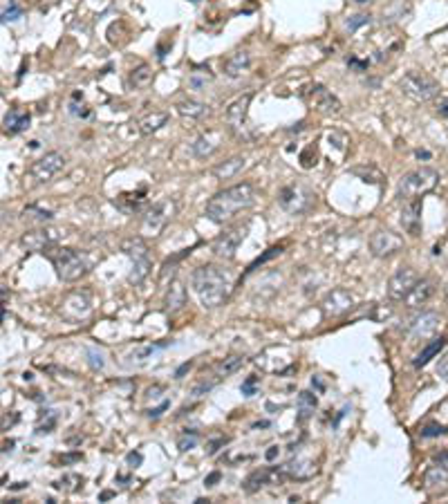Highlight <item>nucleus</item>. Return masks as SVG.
Here are the masks:
<instances>
[{"instance_id": "nucleus-1", "label": "nucleus", "mask_w": 448, "mask_h": 504, "mask_svg": "<svg viewBox=\"0 0 448 504\" xmlns=\"http://www.w3.org/2000/svg\"><path fill=\"white\" fill-rule=\"evenodd\" d=\"M191 287H193L195 296L200 298L202 307L216 309L224 300L229 298L233 287V276L229 269L218 265H202L191 276Z\"/></svg>"}, {"instance_id": "nucleus-2", "label": "nucleus", "mask_w": 448, "mask_h": 504, "mask_svg": "<svg viewBox=\"0 0 448 504\" xmlns=\"http://www.w3.org/2000/svg\"><path fill=\"white\" fill-rule=\"evenodd\" d=\"M253 202H255L253 186L247 184V181H242V184L229 186V188L216 193V195L207 202L204 213L211 222L224 224V222H231L238 213L251 209Z\"/></svg>"}, {"instance_id": "nucleus-3", "label": "nucleus", "mask_w": 448, "mask_h": 504, "mask_svg": "<svg viewBox=\"0 0 448 504\" xmlns=\"http://www.w3.org/2000/svg\"><path fill=\"white\" fill-rule=\"evenodd\" d=\"M43 255L52 262V267L57 269V276L63 283H77L88 274L90 265L85 260V255L77 249H70V246H50V249L43 251Z\"/></svg>"}, {"instance_id": "nucleus-4", "label": "nucleus", "mask_w": 448, "mask_h": 504, "mask_svg": "<svg viewBox=\"0 0 448 504\" xmlns=\"http://www.w3.org/2000/svg\"><path fill=\"white\" fill-rule=\"evenodd\" d=\"M437 184H440V173L435 168L421 166L417 170H410L401 179L397 186V195L401 200H421L426 193H431Z\"/></svg>"}, {"instance_id": "nucleus-5", "label": "nucleus", "mask_w": 448, "mask_h": 504, "mask_svg": "<svg viewBox=\"0 0 448 504\" xmlns=\"http://www.w3.org/2000/svg\"><path fill=\"white\" fill-rule=\"evenodd\" d=\"M119 249L130 258L133 269L128 274V281L133 285H142L148 274L153 269V260H151V251H148V244L142 235H135V238H126L121 240Z\"/></svg>"}, {"instance_id": "nucleus-6", "label": "nucleus", "mask_w": 448, "mask_h": 504, "mask_svg": "<svg viewBox=\"0 0 448 504\" xmlns=\"http://www.w3.org/2000/svg\"><path fill=\"white\" fill-rule=\"evenodd\" d=\"M251 99H253V92L242 94V96H238V99L229 105L227 112H224L231 133L236 135L238 139H242V142H251V139L258 137V131H255V126L249 119V103H251Z\"/></svg>"}, {"instance_id": "nucleus-7", "label": "nucleus", "mask_w": 448, "mask_h": 504, "mask_svg": "<svg viewBox=\"0 0 448 504\" xmlns=\"http://www.w3.org/2000/svg\"><path fill=\"white\" fill-rule=\"evenodd\" d=\"M399 88L403 94L419 103L433 101L435 96L440 94V83H437L433 77H428L426 72H417V70H410L403 74L399 81Z\"/></svg>"}, {"instance_id": "nucleus-8", "label": "nucleus", "mask_w": 448, "mask_h": 504, "mask_svg": "<svg viewBox=\"0 0 448 504\" xmlns=\"http://www.w3.org/2000/svg\"><path fill=\"white\" fill-rule=\"evenodd\" d=\"M278 205L292 216H301L316 205V195L305 184H287L278 193Z\"/></svg>"}, {"instance_id": "nucleus-9", "label": "nucleus", "mask_w": 448, "mask_h": 504, "mask_svg": "<svg viewBox=\"0 0 448 504\" xmlns=\"http://www.w3.org/2000/svg\"><path fill=\"white\" fill-rule=\"evenodd\" d=\"M175 216V202L173 200H162L153 205L144 213V220H142V233L144 235H153L157 238L159 233L166 229V224L173 220Z\"/></svg>"}, {"instance_id": "nucleus-10", "label": "nucleus", "mask_w": 448, "mask_h": 504, "mask_svg": "<svg viewBox=\"0 0 448 504\" xmlns=\"http://www.w3.org/2000/svg\"><path fill=\"white\" fill-rule=\"evenodd\" d=\"M442 316L437 314V312H421L417 314L415 318L408 320V325H406V336L410 343H417V341H428V339H435L437 334H440V329H442Z\"/></svg>"}, {"instance_id": "nucleus-11", "label": "nucleus", "mask_w": 448, "mask_h": 504, "mask_svg": "<svg viewBox=\"0 0 448 504\" xmlns=\"http://www.w3.org/2000/svg\"><path fill=\"white\" fill-rule=\"evenodd\" d=\"M247 233H249V222H240V224H236V227L222 231L218 238L213 240V253H216L218 258H224V260L236 258L238 246L242 244L244 238H247Z\"/></svg>"}, {"instance_id": "nucleus-12", "label": "nucleus", "mask_w": 448, "mask_h": 504, "mask_svg": "<svg viewBox=\"0 0 448 504\" xmlns=\"http://www.w3.org/2000/svg\"><path fill=\"white\" fill-rule=\"evenodd\" d=\"M92 312V300L88 292H70L68 296H63L59 305L61 318H66L68 323H81L90 316Z\"/></svg>"}, {"instance_id": "nucleus-13", "label": "nucleus", "mask_w": 448, "mask_h": 504, "mask_svg": "<svg viewBox=\"0 0 448 504\" xmlns=\"http://www.w3.org/2000/svg\"><path fill=\"white\" fill-rule=\"evenodd\" d=\"M68 159L63 153H57V150H52V153H45L40 159H36L34 164L29 166V177L36 181V184H45V181L54 179L63 168H66Z\"/></svg>"}, {"instance_id": "nucleus-14", "label": "nucleus", "mask_w": 448, "mask_h": 504, "mask_svg": "<svg viewBox=\"0 0 448 504\" xmlns=\"http://www.w3.org/2000/svg\"><path fill=\"white\" fill-rule=\"evenodd\" d=\"M417 281H419V274L415 272L412 267H399L388 281V298L394 300V303L406 300L408 294L412 292V287L417 285Z\"/></svg>"}, {"instance_id": "nucleus-15", "label": "nucleus", "mask_w": 448, "mask_h": 504, "mask_svg": "<svg viewBox=\"0 0 448 504\" xmlns=\"http://www.w3.org/2000/svg\"><path fill=\"white\" fill-rule=\"evenodd\" d=\"M63 238V231L61 229H52V227H43V229H31V231H25L20 235V244L25 246L27 251H45L50 246L59 244V240Z\"/></svg>"}, {"instance_id": "nucleus-16", "label": "nucleus", "mask_w": 448, "mask_h": 504, "mask_svg": "<svg viewBox=\"0 0 448 504\" xmlns=\"http://www.w3.org/2000/svg\"><path fill=\"white\" fill-rule=\"evenodd\" d=\"M403 249V238L388 229H377L370 238V251L377 258H390L397 251Z\"/></svg>"}, {"instance_id": "nucleus-17", "label": "nucleus", "mask_w": 448, "mask_h": 504, "mask_svg": "<svg viewBox=\"0 0 448 504\" xmlns=\"http://www.w3.org/2000/svg\"><path fill=\"white\" fill-rule=\"evenodd\" d=\"M307 101L312 103V108L316 112H321L325 117H336L343 110L341 101L327 88H323V85H312V88L307 90Z\"/></svg>"}, {"instance_id": "nucleus-18", "label": "nucleus", "mask_w": 448, "mask_h": 504, "mask_svg": "<svg viewBox=\"0 0 448 504\" xmlns=\"http://www.w3.org/2000/svg\"><path fill=\"white\" fill-rule=\"evenodd\" d=\"M354 307V296H352L348 289L343 287H336L332 289L321 303V309H323V316L325 318H336V316H343L348 314L350 309Z\"/></svg>"}, {"instance_id": "nucleus-19", "label": "nucleus", "mask_w": 448, "mask_h": 504, "mask_svg": "<svg viewBox=\"0 0 448 504\" xmlns=\"http://www.w3.org/2000/svg\"><path fill=\"white\" fill-rule=\"evenodd\" d=\"M316 473H318L316 462H314V459H309V457H303V455L292 457L290 462L283 466V475L292 477V480H309V477H314Z\"/></svg>"}, {"instance_id": "nucleus-20", "label": "nucleus", "mask_w": 448, "mask_h": 504, "mask_svg": "<svg viewBox=\"0 0 448 504\" xmlns=\"http://www.w3.org/2000/svg\"><path fill=\"white\" fill-rule=\"evenodd\" d=\"M446 482H448V450L437 455L435 462L426 468V473H424V484L428 489L442 487Z\"/></svg>"}, {"instance_id": "nucleus-21", "label": "nucleus", "mask_w": 448, "mask_h": 504, "mask_svg": "<svg viewBox=\"0 0 448 504\" xmlns=\"http://www.w3.org/2000/svg\"><path fill=\"white\" fill-rule=\"evenodd\" d=\"M249 68H251V54H249V52H244V50L233 52V54H229L227 59H224V63H222V70H224V74H227L229 79L242 77V74L247 72Z\"/></svg>"}, {"instance_id": "nucleus-22", "label": "nucleus", "mask_w": 448, "mask_h": 504, "mask_svg": "<svg viewBox=\"0 0 448 504\" xmlns=\"http://www.w3.org/2000/svg\"><path fill=\"white\" fill-rule=\"evenodd\" d=\"M435 289H437V287H435V281H433V278H419L417 285L412 287V292H410L408 298H406V305L412 307V309H417V307L426 305V303H428V300L433 298Z\"/></svg>"}, {"instance_id": "nucleus-23", "label": "nucleus", "mask_w": 448, "mask_h": 504, "mask_svg": "<svg viewBox=\"0 0 448 504\" xmlns=\"http://www.w3.org/2000/svg\"><path fill=\"white\" fill-rule=\"evenodd\" d=\"M401 227L410 235H419L421 231V200H408L401 211Z\"/></svg>"}, {"instance_id": "nucleus-24", "label": "nucleus", "mask_w": 448, "mask_h": 504, "mask_svg": "<svg viewBox=\"0 0 448 504\" xmlns=\"http://www.w3.org/2000/svg\"><path fill=\"white\" fill-rule=\"evenodd\" d=\"M146 205H148L146 191L121 193V195L114 200V207H117V209H121L124 213H128V216H135V213H140Z\"/></svg>"}, {"instance_id": "nucleus-25", "label": "nucleus", "mask_w": 448, "mask_h": 504, "mask_svg": "<svg viewBox=\"0 0 448 504\" xmlns=\"http://www.w3.org/2000/svg\"><path fill=\"white\" fill-rule=\"evenodd\" d=\"M166 124H168V112H164V110L146 112L144 117L137 119V126H140L142 135H155L157 131H162Z\"/></svg>"}, {"instance_id": "nucleus-26", "label": "nucleus", "mask_w": 448, "mask_h": 504, "mask_svg": "<svg viewBox=\"0 0 448 504\" xmlns=\"http://www.w3.org/2000/svg\"><path fill=\"white\" fill-rule=\"evenodd\" d=\"M244 166H247V157H244V155H233V157L227 159V162L213 166L211 173H213V177H218V179H231V177H236Z\"/></svg>"}, {"instance_id": "nucleus-27", "label": "nucleus", "mask_w": 448, "mask_h": 504, "mask_svg": "<svg viewBox=\"0 0 448 504\" xmlns=\"http://www.w3.org/2000/svg\"><path fill=\"white\" fill-rule=\"evenodd\" d=\"M29 121H31V117L27 110H9L5 114V119H3V126H5V135H18V133H23L29 128Z\"/></svg>"}, {"instance_id": "nucleus-28", "label": "nucleus", "mask_w": 448, "mask_h": 504, "mask_svg": "<svg viewBox=\"0 0 448 504\" xmlns=\"http://www.w3.org/2000/svg\"><path fill=\"white\" fill-rule=\"evenodd\" d=\"M177 112L184 117V119H191V121H200V119H204V117L211 112L209 110V105L207 103H202V101H195V99H184V101H179L177 105Z\"/></svg>"}, {"instance_id": "nucleus-29", "label": "nucleus", "mask_w": 448, "mask_h": 504, "mask_svg": "<svg viewBox=\"0 0 448 504\" xmlns=\"http://www.w3.org/2000/svg\"><path fill=\"white\" fill-rule=\"evenodd\" d=\"M164 305L168 312H177V309H182L186 305V287L179 283V281H173L166 289V298H164Z\"/></svg>"}, {"instance_id": "nucleus-30", "label": "nucleus", "mask_w": 448, "mask_h": 504, "mask_svg": "<svg viewBox=\"0 0 448 504\" xmlns=\"http://www.w3.org/2000/svg\"><path fill=\"white\" fill-rule=\"evenodd\" d=\"M446 348V336H435V339H431V343L428 346H426L419 355H417V359L412 361V366L415 368H424V366H428V363L435 359V357H440V352Z\"/></svg>"}, {"instance_id": "nucleus-31", "label": "nucleus", "mask_w": 448, "mask_h": 504, "mask_svg": "<svg viewBox=\"0 0 448 504\" xmlns=\"http://www.w3.org/2000/svg\"><path fill=\"white\" fill-rule=\"evenodd\" d=\"M218 135L216 133H207V135H200L193 144V153L197 157H211L213 153L218 150Z\"/></svg>"}, {"instance_id": "nucleus-32", "label": "nucleus", "mask_w": 448, "mask_h": 504, "mask_svg": "<svg viewBox=\"0 0 448 504\" xmlns=\"http://www.w3.org/2000/svg\"><path fill=\"white\" fill-rule=\"evenodd\" d=\"M153 81V70L151 66H146V63H142V66H137L135 70H130V74H128V85L130 88H146L148 83Z\"/></svg>"}, {"instance_id": "nucleus-33", "label": "nucleus", "mask_w": 448, "mask_h": 504, "mask_svg": "<svg viewBox=\"0 0 448 504\" xmlns=\"http://www.w3.org/2000/svg\"><path fill=\"white\" fill-rule=\"evenodd\" d=\"M274 475V470L271 468H260V470H253V473L244 480V491L247 493H255V491H260L267 482H269V477Z\"/></svg>"}, {"instance_id": "nucleus-34", "label": "nucleus", "mask_w": 448, "mask_h": 504, "mask_svg": "<svg viewBox=\"0 0 448 504\" xmlns=\"http://www.w3.org/2000/svg\"><path fill=\"white\" fill-rule=\"evenodd\" d=\"M316 396L312 394V392H301L298 394V422H307L309 417H312V413L316 410Z\"/></svg>"}, {"instance_id": "nucleus-35", "label": "nucleus", "mask_w": 448, "mask_h": 504, "mask_svg": "<svg viewBox=\"0 0 448 504\" xmlns=\"http://www.w3.org/2000/svg\"><path fill=\"white\" fill-rule=\"evenodd\" d=\"M168 346L170 343H151V346H140L130 355V359H133V363H137V366H144V363H148V359H153L155 352L164 350Z\"/></svg>"}, {"instance_id": "nucleus-36", "label": "nucleus", "mask_w": 448, "mask_h": 504, "mask_svg": "<svg viewBox=\"0 0 448 504\" xmlns=\"http://www.w3.org/2000/svg\"><path fill=\"white\" fill-rule=\"evenodd\" d=\"M213 81V74L209 68H195L193 72H191V77H188V88H193V90H204L207 88V83Z\"/></svg>"}, {"instance_id": "nucleus-37", "label": "nucleus", "mask_w": 448, "mask_h": 504, "mask_svg": "<svg viewBox=\"0 0 448 504\" xmlns=\"http://www.w3.org/2000/svg\"><path fill=\"white\" fill-rule=\"evenodd\" d=\"M244 357H240V355H231V357H227L224 359L220 366H218V372H220V377H229V374H233L236 370H240L242 366H244Z\"/></svg>"}, {"instance_id": "nucleus-38", "label": "nucleus", "mask_w": 448, "mask_h": 504, "mask_svg": "<svg viewBox=\"0 0 448 504\" xmlns=\"http://www.w3.org/2000/svg\"><path fill=\"white\" fill-rule=\"evenodd\" d=\"M352 175H359V177H364V181H370L368 177H372V184H379V181H383V175H381V170L377 168H364V166H359V168H352Z\"/></svg>"}, {"instance_id": "nucleus-39", "label": "nucleus", "mask_w": 448, "mask_h": 504, "mask_svg": "<svg viewBox=\"0 0 448 504\" xmlns=\"http://www.w3.org/2000/svg\"><path fill=\"white\" fill-rule=\"evenodd\" d=\"M85 355H88V366H90L92 370H103L105 359H103V352H101L99 348H88V352H85Z\"/></svg>"}, {"instance_id": "nucleus-40", "label": "nucleus", "mask_w": 448, "mask_h": 504, "mask_svg": "<svg viewBox=\"0 0 448 504\" xmlns=\"http://www.w3.org/2000/svg\"><path fill=\"white\" fill-rule=\"evenodd\" d=\"M23 216H25V218H34V220H38V222H47V220L54 218V216H52V211H43V209H38L36 205L25 207Z\"/></svg>"}, {"instance_id": "nucleus-41", "label": "nucleus", "mask_w": 448, "mask_h": 504, "mask_svg": "<svg viewBox=\"0 0 448 504\" xmlns=\"http://www.w3.org/2000/svg\"><path fill=\"white\" fill-rule=\"evenodd\" d=\"M20 16H23V9H20L18 3H9V7L3 9V23H14V20H18Z\"/></svg>"}, {"instance_id": "nucleus-42", "label": "nucleus", "mask_w": 448, "mask_h": 504, "mask_svg": "<svg viewBox=\"0 0 448 504\" xmlns=\"http://www.w3.org/2000/svg\"><path fill=\"white\" fill-rule=\"evenodd\" d=\"M222 377H216V379H211V381H200L197 385H195V388H193V396H195V399H197V396H202V394H207L211 388H216V385H218V381H220Z\"/></svg>"}, {"instance_id": "nucleus-43", "label": "nucleus", "mask_w": 448, "mask_h": 504, "mask_svg": "<svg viewBox=\"0 0 448 504\" xmlns=\"http://www.w3.org/2000/svg\"><path fill=\"white\" fill-rule=\"evenodd\" d=\"M440 435H448V428L440 426V424H428L421 431V437H440Z\"/></svg>"}, {"instance_id": "nucleus-44", "label": "nucleus", "mask_w": 448, "mask_h": 504, "mask_svg": "<svg viewBox=\"0 0 448 504\" xmlns=\"http://www.w3.org/2000/svg\"><path fill=\"white\" fill-rule=\"evenodd\" d=\"M368 23H370V16L359 14V16H352L348 23H345V27H348L350 31H354V29H359L361 25H368Z\"/></svg>"}, {"instance_id": "nucleus-45", "label": "nucleus", "mask_w": 448, "mask_h": 504, "mask_svg": "<svg viewBox=\"0 0 448 504\" xmlns=\"http://www.w3.org/2000/svg\"><path fill=\"white\" fill-rule=\"evenodd\" d=\"M281 251H283V246H271V249H269V251H267L264 255H260V258H258V260H255V262H253V265L249 267V272H253V269H255V267H260L262 262H267V260H269V258H274V255H278Z\"/></svg>"}, {"instance_id": "nucleus-46", "label": "nucleus", "mask_w": 448, "mask_h": 504, "mask_svg": "<svg viewBox=\"0 0 448 504\" xmlns=\"http://www.w3.org/2000/svg\"><path fill=\"white\" fill-rule=\"evenodd\" d=\"M195 444H197V433H191V437L184 435L182 439H179V444H177V446H179V450H182V453H186V450H188V448H193Z\"/></svg>"}, {"instance_id": "nucleus-47", "label": "nucleus", "mask_w": 448, "mask_h": 504, "mask_svg": "<svg viewBox=\"0 0 448 504\" xmlns=\"http://www.w3.org/2000/svg\"><path fill=\"white\" fill-rule=\"evenodd\" d=\"M437 374H440L444 381H448V350L442 355V359L437 361Z\"/></svg>"}, {"instance_id": "nucleus-48", "label": "nucleus", "mask_w": 448, "mask_h": 504, "mask_svg": "<svg viewBox=\"0 0 448 504\" xmlns=\"http://www.w3.org/2000/svg\"><path fill=\"white\" fill-rule=\"evenodd\" d=\"M255 385H258V377H249L242 383V394H247V396L255 394Z\"/></svg>"}, {"instance_id": "nucleus-49", "label": "nucleus", "mask_w": 448, "mask_h": 504, "mask_svg": "<svg viewBox=\"0 0 448 504\" xmlns=\"http://www.w3.org/2000/svg\"><path fill=\"white\" fill-rule=\"evenodd\" d=\"M168 408V401H164L162 406H159V408H155V410H151V413H148V417H159V415H162L164 410Z\"/></svg>"}, {"instance_id": "nucleus-50", "label": "nucleus", "mask_w": 448, "mask_h": 504, "mask_svg": "<svg viewBox=\"0 0 448 504\" xmlns=\"http://www.w3.org/2000/svg\"><path fill=\"white\" fill-rule=\"evenodd\" d=\"M440 114H442L444 119L448 121V99H444V101H442V105H440Z\"/></svg>"}, {"instance_id": "nucleus-51", "label": "nucleus", "mask_w": 448, "mask_h": 504, "mask_svg": "<svg viewBox=\"0 0 448 504\" xmlns=\"http://www.w3.org/2000/svg\"><path fill=\"white\" fill-rule=\"evenodd\" d=\"M128 462H130V464H140V462H142V455H140V453H130V455H128Z\"/></svg>"}, {"instance_id": "nucleus-52", "label": "nucleus", "mask_w": 448, "mask_h": 504, "mask_svg": "<svg viewBox=\"0 0 448 504\" xmlns=\"http://www.w3.org/2000/svg\"><path fill=\"white\" fill-rule=\"evenodd\" d=\"M276 455H278V446H271L269 450H267V459H274Z\"/></svg>"}, {"instance_id": "nucleus-53", "label": "nucleus", "mask_w": 448, "mask_h": 504, "mask_svg": "<svg viewBox=\"0 0 448 504\" xmlns=\"http://www.w3.org/2000/svg\"><path fill=\"white\" fill-rule=\"evenodd\" d=\"M220 480V473H213L209 480H207V487H216V484H213V482H218Z\"/></svg>"}, {"instance_id": "nucleus-54", "label": "nucleus", "mask_w": 448, "mask_h": 504, "mask_svg": "<svg viewBox=\"0 0 448 504\" xmlns=\"http://www.w3.org/2000/svg\"><path fill=\"white\" fill-rule=\"evenodd\" d=\"M188 368H191V363H186V366H182V368H179V370H177V374H175V377L179 379V377H182V374H184V372L188 370Z\"/></svg>"}, {"instance_id": "nucleus-55", "label": "nucleus", "mask_w": 448, "mask_h": 504, "mask_svg": "<svg viewBox=\"0 0 448 504\" xmlns=\"http://www.w3.org/2000/svg\"><path fill=\"white\" fill-rule=\"evenodd\" d=\"M446 303H448V285H446Z\"/></svg>"}, {"instance_id": "nucleus-56", "label": "nucleus", "mask_w": 448, "mask_h": 504, "mask_svg": "<svg viewBox=\"0 0 448 504\" xmlns=\"http://www.w3.org/2000/svg\"><path fill=\"white\" fill-rule=\"evenodd\" d=\"M357 3H361V5H364V3H368V0H357Z\"/></svg>"}]
</instances>
